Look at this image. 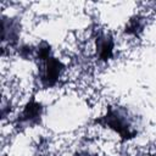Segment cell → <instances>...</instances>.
Instances as JSON below:
<instances>
[{
    "instance_id": "1",
    "label": "cell",
    "mask_w": 156,
    "mask_h": 156,
    "mask_svg": "<svg viewBox=\"0 0 156 156\" xmlns=\"http://www.w3.org/2000/svg\"><path fill=\"white\" fill-rule=\"evenodd\" d=\"M39 115H40V105L32 100L24 107L21 117L23 121H34V118L39 117Z\"/></svg>"
}]
</instances>
